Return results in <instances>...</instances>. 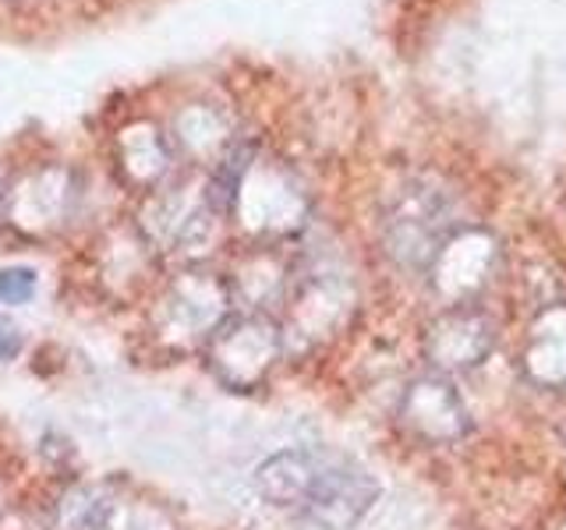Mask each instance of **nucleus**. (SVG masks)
I'll return each mask as SVG.
<instances>
[{"mask_svg":"<svg viewBox=\"0 0 566 530\" xmlns=\"http://www.w3.org/2000/svg\"><path fill=\"white\" fill-rule=\"evenodd\" d=\"M255 491L318 530H354L379 502V481L347 456L283 449L262 459Z\"/></svg>","mask_w":566,"mask_h":530,"instance_id":"nucleus-1","label":"nucleus"},{"mask_svg":"<svg viewBox=\"0 0 566 530\" xmlns=\"http://www.w3.org/2000/svg\"><path fill=\"white\" fill-rule=\"evenodd\" d=\"M276 326L262 315L223 318L220 329L212 332V368L227 385L238 389L255 385L276 361Z\"/></svg>","mask_w":566,"mask_h":530,"instance_id":"nucleus-2","label":"nucleus"},{"mask_svg":"<svg viewBox=\"0 0 566 530\" xmlns=\"http://www.w3.org/2000/svg\"><path fill=\"white\" fill-rule=\"evenodd\" d=\"M64 530H177L164 509L146 499H120V495L82 488L61 502Z\"/></svg>","mask_w":566,"mask_h":530,"instance_id":"nucleus-3","label":"nucleus"},{"mask_svg":"<svg viewBox=\"0 0 566 530\" xmlns=\"http://www.w3.org/2000/svg\"><path fill=\"white\" fill-rule=\"evenodd\" d=\"M167 318H174V329L185 336H202L217 332L220 322L227 318V283L217 279L212 273H185L174 283L167 300H164Z\"/></svg>","mask_w":566,"mask_h":530,"instance_id":"nucleus-4","label":"nucleus"},{"mask_svg":"<svg viewBox=\"0 0 566 530\" xmlns=\"http://www.w3.org/2000/svg\"><path fill=\"white\" fill-rule=\"evenodd\" d=\"M403 417L421 435H439V424H442V435H453L457 432L453 417H464V414H460L457 396L442 382H418L411 385V393H407Z\"/></svg>","mask_w":566,"mask_h":530,"instance_id":"nucleus-5","label":"nucleus"},{"mask_svg":"<svg viewBox=\"0 0 566 530\" xmlns=\"http://www.w3.org/2000/svg\"><path fill=\"white\" fill-rule=\"evenodd\" d=\"M35 294V273L32 269H0V305H25Z\"/></svg>","mask_w":566,"mask_h":530,"instance_id":"nucleus-6","label":"nucleus"},{"mask_svg":"<svg viewBox=\"0 0 566 530\" xmlns=\"http://www.w3.org/2000/svg\"><path fill=\"white\" fill-rule=\"evenodd\" d=\"M18 350H22V332H18L4 315H0V364L14 361Z\"/></svg>","mask_w":566,"mask_h":530,"instance_id":"nucleus-7","label":"nucleus"}]
</instances>
